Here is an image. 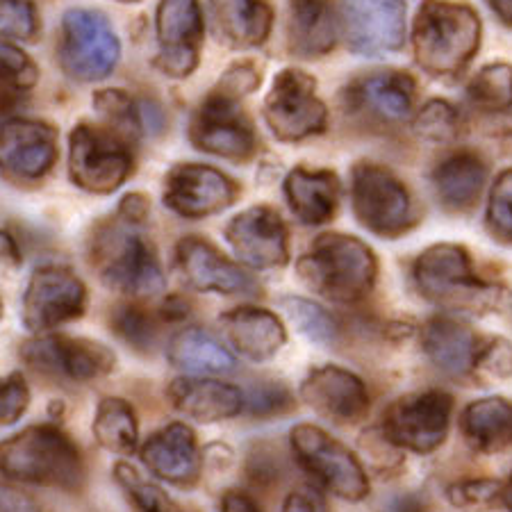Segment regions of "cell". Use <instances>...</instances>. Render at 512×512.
Masks as SVG:
<instances>
[{"instance_id":"cell-1","label":"cell","mask_w":512,"mask_h":512,"mask_svg":"<svg viewBox=\"0 0 512 512\" xmlns=\"http://www.w3.org/2000/svg\"><path fill=\"white\" fill-rule=\"evenodd\" d=\"M412 280L419 294L437 308L449 312H483L499 310L508 289L478 276L472 255L460 244H433L412 264Z\"/></svg>"},{"instance_id":"cell-2","label":"cell","mask_w":512,"mask_h":512,"mask_svg":"<svg viewBox=\"0 0 512 512\" xmlns=\"http://www.w3.org/2000/svg\"><path fill=\"white\" fill-rule=\"evenodd\" d=\"M481 16L465 3L424 0L412 26L415 60L435 78L458 76L481 48Z\"/></svg>"},{"instance_id":"cell-3","label":"cell","mask_w":512,"mask_h":512,"mask_svg":"<svg viewBox=\"0 0 512 512\" xmlns=\"http://www.w3.org/2000/svg\"><path fill=\"white\" fill-rule=\"evenodd\" d=\"M0 474L16 483L78 492L85 485V460L62 428L39 424L0 442Z\"/></svg>"},{"instance_id":"cell-4","label":"cell","mask_w":512,"mask_h":512,"mask_svg":"<svg viewBox=\"0 0 512 512\" xmlns=\"http://www.w3.org/2000/svg\"><path fill=\"white\" fill-rule=\"evenodd\" d=\"M296 274L328 301L358 303L367 299L376 285L378 260L362 239L324 233L296 262Z\"/></svg>"},{"instance_id":"cell-5","label":"cell","mask_w":512,"mask_h":512,"mask_svg":"<svg viewBox=\"0 0 512 512\" xmlns=\"http://www.w3.org/2000/svg\"><path fill=\"white\" fill-rule=\"evenodd\" d=\"M351 208L369 233L396 239L419 224L415 198L399 176L376 162H360L351 171Z\"/></svg>"},{"instance_id":"cell-6","label":"cell","mask_w":512,"mask_h":512,"mask_svg":"<svg viewBox=\"0 0 512 512\" xmlns=\"http://www.w3.org/2000/svg\"><path fill=\"white\" fill-rule=\"evenodd\" d=\"M92 262L107 287L121 294L148 299L167 287L162 264L144 235L126 228H110L96 237Z\"/></svg>"},{"instance_id":"cell-7","label":"cell","mask_w":512,"mask_h":512,"mask_svg":"<svg viewBox=\"0 0 512 512\" xmlns=\"http://www.w3.org/2000/svg\"><path fill=\"white\" fill-rule=\"evenodd\" d=\"M294 458L326 492L358 503L369 497V478L355 453L315 424H299L289 433Z\"/></svg>"},{"instance_id":"cell-8","label":"cell","mask_w":512,"mask_h":512,"mask_svg":"<svg viewBox=\"0 0 512 512\" xmlns=\"http://www.w3.org/2000/svg\"><path fill=\"white\" fill-rule=\"evenodd\" d=\"M121 57V44L110 21L96 10H69L60 26V64L80 82L105 80Z\"/></svg>"},{"instance_id":"cell-9","label":"cell","mask_w":512,"mask_h":512,"mask_svg":"<svg viewBox=\"0 0 512 512\" xmlns=\"http://www.w3.org/2000/svg\"><path fill=\"white\" fill-rule=\"evenodd\" d=\"M69 171L80 189L92 194H112L132 173L128 139L110 128L80 126L69 137Z\"/></svg>"},{"instance_id":"cell-10","label":"cell","mask_w":512,"mask_h":512,"mask_svg":"<svg viewBox=\"0 0 512 512\" xmlns=\"http://www.w3.org/2000/svg\"><path fill=\"white\" fill-rule=\"evenodd\" d=\"M264 121L280 142H303L328 128V110L317 96V80L299 69H283L264 98Z\"/></svg>"},{"instance_id":"cell-11","label":"cell","mask_w":512,"mask_h":512,"mask_svg":"<svg viewBox=\"0 0 512 512\" xmlns=\"http://www.w3.org/2000/svg\"><path fill=\"white\" fill-rule=\"evenodd\" d=\"M451 415L453 399L447 392L428 390L406 394L385 410L381 433L396 449L426 456L440 449L447 440Z\"/></svg>"},{"instance_id":"cell-12","label":"cell","mask_w":512,"mask_h":512,"mask_svg":"<svg viewBox=\"0 0 512 512\" xmlns=\"http://www.w3.org/2000/svg\"><path fill=\"white\" fill-rule=\"evenodd\" d=\"M189 139L198 151L235 162L251 160L258 151V137L249 117L235 98L221 92H214L198 107L189 126Z\"/></svg>"},{"instance_id":"cell-13","label":"cell","mask_w":512,"mask_h":512,"mask_svg":"<svg viewBox=\"0 0 512 512\" xmlns=\"http://www.w3.org/2000/svg\"><path fill=\"white\" fill-rule=\"evenodd\" d=\"M87 308V287L64 267H39L23 294V324L32 333H46L82 317Z\"/></svg>"},{"instance_id":"cell-14","label":"cell","mask_w":512,"mask_h":512,"mask_svg":"<svg viewBox=\"0 0 512 512\" xmlns=\"http://www.w3.org/2000/svg\"><path fill=\"white\" fill-rule=\"evenodd\" d=\"M239 185L208 164H178L164 178V205L185 219H205L237 201Z\"/></svg>"},{"instance_id":"cell-15","label":"cell","mask_w":512,"mask_h":512,"mask_svg":"<svg viewBox=\"0 0 512 512\" xmlns=\"http://www.w3.org/2000/svg\"><path fill=\"white\" fill-rule=\"evenodd\" d=\"M21 358L39 371L60 374L78 383L103 378L117 365V355L105 344L66 335L37 337V340L23 344Z\"/></svg>"},{"instance_id":"cell-16","label":"cell","mask_w":512,"mask_h":512,"mask_svg":"<svg viewBox=\"0 0 512 512\" xmlns=\"http://www.w3.org/2000/svg\"><path fill=\"white\" fill-rule=\"evenodd\" d=\"M342 21L346 44L358 55L394 53L406 41L403 0H342Z\"/></svg>"},{"instance_id":"cell-17","label":"cell","mask_w":512,"mask_h":512,"mask_svg":"<svg viewBox=\"0 0 512 512\" xmlns=\"http://www.w3.org/2000/svg\"><path fill=\"white\" fill-rule=\"evenodd\" d=\"M155 28L160 44L155 66L169 78L192 76L203 44V12L198 0H160Z\"/></svg>"},{"instance_id":"cell-18","label":"cell","mask_w":512,"mask_h":512,"mask_svg":"<svg viewBox=\"0 0 512 512\" xmlns=\"http://www.w3.org/2000/svg\"><path fill=\"white\" fill-rule=\"evenodd\" d=\"M57 162V130L44 121L10 119L0 128V173L14 183H37Z\"/></svg>"},{"instance_id":"cell-19","label":"cell","mask_w":512,"mask_h":512,"mask_svg":"<svg viewBox=\"0 0 512 512\" xmlns=\"http://www.w3.org/2000/svg\"><path fill=\"white\" fill-rule=\"evenodd\" d=\"M230 249L251 269H280L289 262V233L280 214L269 205H255L226 226Z\"/></svg>"},{"instance_id":"cell-20","label":"cell","mask_w":512,"mask_h":512,"mask_svg":"<svg viewBox=\"0 0 512 512\" xmlns=\"http://www.w3.org/2000/svg\"><path fill=\"white\" fill-rule=\"evenodd\" d=\"M301 399L337 426L360 424L369 415V392L360 376L337 365L312 369L301 383Z\"/></svg>"},{"instance_id":"cell-21","label":"cell","mask_w":512,"mask_h":512,"mask_svg":"<svg viewBox=\"0 0 512 512\" xmlns=\"http://www.w3.org/2000/svg\"><path fill=\"white\" fill-rule=\"evenodd\" d=\"M176 260L187 283L198 292L235 296L258 294L260 289L258 280L201 237L180 239L176 246Z\"/></svg>"},{"instance_id":"cell-22","label":"cell","mask_w":512,"mask_h":512,"mask_svg":"<svg viewBox=\"0 0 512 512\" xmlns=\"http://www.w3.org/2000/svg\"><path fill=\"white\" fill-rule=\"evenodd\" d=\"M148 472L176 487H194L201 481L203 456L196 433L183 421L155 431L139 449Z\"/></svg>"},{"instance_id":"cell-23","label":"cell","mask_w":512,"mask_h":512,"mask_svg":"<svg viewBox=\"0 0 512 512\" xmlns=\"http://www.w3.org/2000/svg\"><path fill=\"white\" fill-rule=\"evenodd\" d=\"M349 107L381 123H403L415 117L417 82L406 71H376L353 80L346 89Z\"/></svg>"},{"instance_id":"cell-24","label":"cell","mask_w":512,"mask_h":512,"mask_svg":"<svg viewBox=\"0 0 512 512\" xmlns=\"http://www.w3.org/2000/svg\"><path fill=\"white\" fill-rule=\"evenodd\" d=\"M167 396L180 415L203 421V424L233 419L246 408V394L237 385L217 381V378H176L169 385Z\"/></svg>"},{"instance_id":"cell-25","label":"cell","mask_w":512,"mask_h":512,"mask_svg":"<svg viewBox=\"0 0 512 512\" xmlns=\"http://www.w3.org/2000/svg\"><path fill=\"white\" fill-rule=\"evenodd\" d=\"M219 326L230 346L253 362L271 360L287 342V330L280 317L255 305L224 312L219 317Z\"/></svg>"},{"instance_id":"cell-26","label":"cell","mask_w":512,"mask_h":512,"mask_svg":"<svg viewBox=\"0 0 512 512\" xmlns=\"http://www.w3.org/2000/svg\"><path fill=\"white\" fill-rule=\"evenodd\" d=\"M476 333L469 326L449 317H433L421 326V349L433 365L451 378L474 374L478 355Z\"/></svg>"},{"instance_id":"cell-27","label":"cell","mask_w":512,"mask_h":512,"mask_svg":"<svg viewBox=\"0 0 512 512\" xmlns=\"http://www.w3.org/2000/svg\"><path fill=\"white\" fill-rule=\"evenodd\" d=\"M289 51L303 60L324 57L340 39V19L330 0H289Z\"/></svg>"},{"instance_id":"cell-28","label":"cell","mask_w":512,"mask_h":512,"mask_svg":"<svg viewBox=\"0 0 512 512\" xmlns=\"http://www.w3.org/2000/svg\"><path fill=\"white\" fill-rule=\"evenodd\" d=\"M212 30L230 48L262 46L274 28L271 0H210Z\"/></svg>"},{"instance_id":"cell-29","label":"cell","mask_w":512,"mask_h":512,"mask_svg":"<svg viewBox=\"0 0 512 512\" xmlns=\"http://www.w3.org/2000/svg\"><path fill=\"white\" fill-rule=\"evenodd\" d=\"M342 183L328 169H294L285 178L289 210L305 226H321L335 217L340 205Z\"/></svg>"},{"instance_id":"cell-30","label":"cell","mask_w":512,"mask_h":512,"mask_svg":"<svg viewBox=\"0 0 512 512\" xmlns=\"http://www.w3.org/2000/svg\"><path fill=\"white\" fill-rule=\"evenodd\" d=\"M433 187L449 212H467L481 198L487 183V164L472 151L453 153L433 169Z\"/></svg>"},{"instance_id":"cell-31","label":"cell","mask_w":512,"mask_h":512,"mask_svg":"<svg viewBox=\"0 0 512 512\" xmlns=\"http://www.w3.org/2000/svg\"><path fill=\"white\" fill-rule=\"evenodd\" d=\"M460 431L472 449L499 453L512 447V403L503 396L476 399L462 410Z\"/></svg>"},{"instance_id":"cell-32","label":"cell","mask_w":512,"mask_h":512,"mask_svg":"<svg viewBox=\"0 0 512 512\" xmlns=\"http://www.w3.org/2000/svg\"><path fill=\"white\" fill-rule=\"evenodd\" d=\"M169 362L187 374H228L235 369V355L203 328H183L171 337Z\"/></svg>"},{"instance_id":"cell-33","label":"cell","mask_w":512,"mask_h":512,"mask_svg":"<svg viewBox=\"0 0 512 512\" xmlns=\"http://www.w3.org/2000/svg\"><path fill=\"white\" fill-rule=\"evenodd\" d=\"M94 437L105 451L117 456H130L139 444V421L128 401L107 396L96 408Z\"/></svg>"},{"instance_id":"cell-34","label":"cell","mask_w":512,"mask_h":512,"mask_svg":"<svg viewBox=\"0 0 512 512\" xmlns=\"http://www.w3.org/2000/svg\"><path fill=\"white\" fill-rule=\"evenodd\" d=\"M469 103L483 112H506L512 107V66L487 64L467 85Z\"/></svg>"},{"instance_id":"cell-35","label":"cell","mask_w":512,"mask_h":512,"mask_svg":"<svg viewBox=\"0 0 512 512\" xmlns=\"http://www.w3.org/2000/svg\"><path fill=\"white\" fill-rule=\"evenodd\" d=\"M114 478H117L121 490L126 492V497L139 512H185L160 485L148 481L128 462L114 465Z\"/></svg>"},{"instance_id":"cell-36","label":"cell","mask_w":512,"mask_h":512,"mask_svg":"<svg viewBox=\"0 0 512 512\" xmlns=\"http://www.w3.org/2000/svg\"><path fill=\"white\" fill-rule=\"evenodd\" d=\"M280 305L287 310L289 319L294 321L299 333L308 337L310 342L335 344L337 337H340V328H337L335 319L319 303L303 299V296H287V299L280 301Z\"/></svg>"},{"instance_id":"cell-37","label":"cell","mask_w":512,"mask_h":512,"mask_svg":"<svg viewBox=\"0 0 512 512\" xmlns=\"http://www.w3.org/2000/svg\"><path fill=\"white\" fill-rule=\"evenodd\" d=\"M94 105L98 107V114L105 119V126L117 132L128 142H135L142 132V112L132 103V98L121 92V89H105L98 92L94 98Z\"/></svg>"},{"instance_id":"cell-38","label":"cell","mask_w":512,"mask_h":512,"mask_svg":"<svg viewBox=\"0 0 512 512\" xmlns=\"http://www.w3.org/2000/svg\"><path fill=\"white\" fill-rule=\"evenodd\" d=\"M415 132L433 144H451L460 135V112L447 101H428L419 112L412 117Z\"/></svg>"},{"instance_id":"cell-39","label":"cell","mask_w":512,"mask_h":512,"mask_svg":"<svg viewBox=\"0 0 512 512\" xmlns=\"http://www.w3.org/2000/svg\"><path fill=\"white\" fill-rule=\"evenodd\" d=\"M112 328L135 351L148 353L158 344V324L139 305H123L112 315Z\"/></svg>"},{"instance_id":"cell-40","label":"cell","mask_w":512,"mask_h":512,"mask_svg":"<svg viewBox=\"0 0 512 512\" xmlns=\"http://www.w3.org/2000/svg\"><path fill=\"white\" fill-rule=\"evenodd\" d=\"M485 224L497 242L512 246V169L501 171L490 189Z\"/></svg>"},{"instance_id":"cell-41","label":"cell","mask_w":512,"mask_h":512,"mask_svg":"<svg viewBox=\"0 0 512 512\" xmlns=\"http://www.w3.org/2000/svg\"><path fill=\"white\" fill-rule=\"evenodd\" d=\"M39 78L37 64L19 46L0 39V85L30 89Z\"/></svg>"},{"instance_id":"cell-42","label":"cell","mask_w":512,"mask_h":512,"mask_svg":"<svg viewBox=\"0 0 512 512\" xmlns=\"http://www.w3.org/2000/svg\"><path fill=\"white\" fill-rule=\"evenodd\" d=\"M447 497L458 508H483L503 497V483L494 478H467L453 483Z\"/></svg>"},{"instance_id":"cell-43","label":"cell","mask_w":512,"mask_h":512,"mask_svg":"<svg viewBox=\"0 0 512 512\" xmlns=\"http://www.w3.org/2000/svg\"><path fill=\"white\" fill-rule=\"evenodd\" d=\"M0 30L32 41L39 32V16L30 0H0Z\"/></svg>"},{"instance_id":"cell-44","label":"cell","mask_w":512,"mask_h":512,"mask_svg":"<svg viewBox=\"0 0 512 512\" xmlns=\"http://www.w3.org/2000/svg\"><path fill=\"white\" fill-rule=\"evenodd\" d=\"M30 406V387L21 374L0 378V426H12Z\"/></svg>"},{"instance_id":"cell-45","label":"cell","mask_w":512,"mask_h":512,"mask_svg":"<svg viewBox=\"0 0 512 512\" xmlns=\"http://www.w3.org/2000/svg\"><path fill=\"white\" fill-rule=\"evenodd\" d=\"M292 394L285 385L280 383H260V385H253L251 392L246 394V410L251 412V415H258V417H269V415H280V412H285L292 408Z\"/></svg>"},{"instance_id":"cell-46","label":"cell","mask_w":512,"mask_h":512,"mask_svg":"<svg viewBox=\"0 0 512 512\" xmlns=\"http://www.w3.org/2000/svg\"><path fill=\"white\" fill-rule=\"evenodd\" d=\"M474 371H483V374L492 378H510L512 376V344L501 337L487 340L478 346L476 367Z\"/></svg>"},{"instance_id":"cell-47","label":"cell","mask_w":512,"mask_h":512,"mask_svg":"<svg viewBox=\"0 0 512 512\" xmlns=\"http://www.w3.org/2000/svg\"><path fill=\"white\" fill-rule=\"evenodd\" d=\"M260 85V71L253 64H235L233 69L226 71L224 80H221L219 92L230 98H237L239 94H249Z\"/></svg>"},{"instance_id":"cell-48","label":"cell","mask_w":512,"mask_h":512,"mask_svg":"<svg viewBox=\"0 0 512 512\" xmlns=\"http://www.w3.org/2000/svg\"><path fill=\"white\" fill-rule=\"evenodd\" d=\"M0 512H44L39 501L21 487L0 483Z\"/></svg>"},{"instance_id":"cell-49","label":"cell","mask_w":512,"mask_h":512,"mask_svg":"<svg viewBox=\"0 0 512 512\" xmlns=\"http://www.w3.org/2000/svg\"><path fill=\"white\" fill-rule=\"evenodd\" d=\"M280 512H328V506L315 487H299L285 499Z\"/></svg>"},{"instance_id":"cell-50","label":"cell","mask_w":512,"mask_h":512,"mask_svg":"<svg viewBox=\"0 0 512 512\" xmlns=\"http://www.w3.org/2000/svg\"><path fill=\"white\" fill-rule=\"evenodd\" d=\"M221 512H262L258 503H255L249 494L239 490H228L221 497Z\"/></svg>"},{"instance_id":"cell-51","label":"cell","mask_w":512,"mask_h":512,"mask_svg":"<svg viewBox=\"0 0 512 512\" xmlns=\"http://www.w3.org/2000/svg\"><path fill=\"white\" fill-rule=\"evenodd\" d=\"M119 214L126 221H130V224H139L146 214H148V203L146 198L142 194H130L121 201V208H119Z\"/></svg>"},{"instance_id":"cell-52","label":"cell","mask_w":512,"mask_h":512,"mask_svg":"<svg viewBox=\"0 0 512 512\" xmlns=\"http://www.w3.org/2000/svg\"><path fill=\"white\" fill-rule=\"evenodd\" d=\"M21 251L16 246L14 237L5 230H0V267H19Z\"/></svg>"},{"instance_id":"cell-53","label":"cell","mask_w":512,"mask_h":512,"mask_svg":"<svg viewBox=\"0 0 512 512\" xmlns=\"http://www.w3.org/2000/svg\"><path fill=\"white\" fill-rule=\"evenodd\" d=\"M383 512H426V506L417 494H399L385 503Z\"/></svg>"},{"instance_id":"cell-54","label":"cell","mask_w":512,"mask_h":512,"mask_svg":"<svg viewBox=\"0 0 512 512\" xmlns=\"http://www.w3.org/2000/svg\"><path fill=\"white\" fill-rule=\"evenodd\" d=\"M189 315H192V310H189V303L183 296H169V299L162 303L164 321H185Z\"/></svg>"},{"instance_id":"cell-55","label":"cell","mask_w":512,"mask_h":512,"mask_svg":"<svg viewBox=\"0 0 512 512\" xmlns=\"http://www.w3.org/2000/svg\"><path fill=\"white\" fill-rule=\"evenodd\" d=\"M487 5H490L492 12L499 16L501 23L512 26V0H487Z\"/></svg>"},{"instance_id":"cell-56","label":"cell","mask_w":512,"mask_h":512,"mask_svg":"<svg viewBox=\"0 0 512 512\" xmlns=\"http://www.w3.org/2000/svg\"><path fill=\"white\" fill-rule=\"evenodd\" d=\"M503 503H506V508L512 512V476H510V481L503 485Z\"/></svg>"},{"instance_id":"cell-57","label":"cell","mask_w":512,"mask_h":512,"mask_svg":"<svg viewBox=\"0 0 512 512\" xmlns=\"http://www.w3.org/2000/svg\"><path fill=\"white\" fill-rule=\"evenodd\" d=\"M121 3H137V0H121Z\"/></svg>"},{"instance_id":"cell-58","label":"cell","mask_w":512,"mask_h":512,"mask_svg":"<svg viewBox=\"0 0 512 512\" xmlns=\"http://www.w3.org/2000/svg\"><path fill=\"white\" fill-rule=\"evenodd\" d=\"M0 317H3V301H0Z\"/></svg>"}]
</instances>
